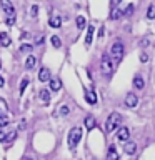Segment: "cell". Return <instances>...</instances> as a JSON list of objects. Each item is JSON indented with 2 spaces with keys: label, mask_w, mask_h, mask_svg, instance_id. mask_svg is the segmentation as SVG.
I'll return each instance as SVG.
<instances>
[{
  "label": "cell",
  "mask_w": 155,
  "mask_h": 160,
  "mask_svg": "<svg viewBox=\"0 0 155 160\" xmlns=\"http://www.w3.org/2000/svg\"><path fill=\"white\" fill-rule=\"evenodd\" d=\"M5 140H7V133H5L3 130L0 128V142H5Z\"/></svg>",
  "instance_id": "cell-30"
},
{
  "label": "cell",
  "mask_w": 155,
  "mask_h": 160,
  "mask_svg": "<svg viewBox=\"0 0 155 160\" xmlns=\"http://www.w3.org/2000/svg\"><path fill=\"white\" fill-rule=\"evenodd\" d=\"M2 108H5V100L0 98V110H2Z\"/></svg>",
  "instance_id": "cell-34"
},
{
  "label": "cell",
  "mask_w": 155,
  "mask_h": 160,
  "mask_svg": "<svg viewBox=\"0 0 155 160\" xmlns=\"http://www.w3.org/2000/svg\"><path fill=\"white\" fill-rule=\"evenodd\" d=\"M125 105H127L128 108H133V107H137V103H138V98H137V95L135 93H127V97H125Z\"/></svg>",
  "instance_id": "cell-6"
},
{
  "label": "cell",
  "mask_w": 155,
  "mask_h": 160,
  "mask_svg": "<svg viewBox=\"0 0 155 160\" xmlns=\"http://www.w3.org/2000/svg\"><path fill=\"white\" fill-rule=\"evenodd\" d=\"M130 137V130L127 127H122V128H118L117 130V138L118 140H122V142H127Z\"/></svg>",
  "instance_id": "cell-7"
},
{
  "label": "cell",
  "mask_w": 155,
  "mask_h": 160,
  "mask_svg": "<svg viewBox=\"0 0 155 160\" xmlns=\"http://www.w3.org/2000/svg\"><path fill=\"white\" fill-rule=\"evenodd\" d=\"M37 13H38V7H37V5H32V8H30V15H32V17H37Z\"/></svg>",
  "instance_id": "cell-28"
},
{
  "label": "cell",
  "mask_w": 155,
  "mask_h": 160,
  "mask_svg": "<svg viewBox=\"0 0 155 160\" xmlns=\"http://www.w3.org/2000/svg\"><path fill=\"white\" fill-rule=\"evenodd\" d=\"M35 63H37V58H35V55H28L27 60H25V67H27V68H33Z\"/></svg>",
  "instance_id": "cell-17"
},
{
  "label": "cell",
  "mask_w": 155,
  "mask_h": 160,
  "mask_svg": "<svg viewBox=\"0 0 155 160\" xmlns=\"http://www.w3.org/2000/svg\"><path fill=\"white\" fill-rule=\"evenodd\" d=\"M50 42H52V45L55 48H60L62 47V40H60V37H57V35H53L52 38H50Z\"/></svg>",
  "instance_id": "cell-23"
},
{
  "label": "cell",
  "mask_w": 155,
  "mask_h": 160,
  "mask_svg": "<svg viewBox=\"0 0 155 160\" xmlns=\"http://www.w3.org/2000/svg\"><path fill=\"white\" fill-rule=\"evenodd\" d=\"M147 18L148 20H153L155 18V2L148 5V8H147Z\"/></svg>",
  "instance_id": "cell-19"
},
{
  "label": "cell",
  "mask_w": 155,
  "mask_h": 160,
  "mask_svg": "<svg viewBox=\"0 0 155 160\" xmlns=\"http://www.w3.org/2000/svg\"><path fill=\"white\" fill-rule=\"evenodd\" d=\"M0 68H2V60H0Z\"/></svg>",
  "instance_id": "cell-38"
},
{
  "label": "cell",
  "mask_w": 155,
  "mask_h": 160,
  "mask_svg": "<svg viewBox=\"0 0 155 160\" xmlns=\"http://www.w3.org/2000/svg\"><path fill=\"white\" fill-rule=\"evenodd\" d=\"M27 85H28V77H23V78H22V82H20V87H18L20 93H23V92H25V88H27Z\"/></svg>",
  "instance_id": "cell-25"
},
{
  "label": "cell",
  "mask_w": 155,
  "mask_h": 160,
  "mask_svg": "<svg viewBox=\"0 0 155 160\" xmlns=\"http://www.w3.org/2000/svg\"><path fill=\"white\" fill-rule=\"evenodd\" d=\"M110 53H112V57L118 62V60L123 57V43L122 42H115L112 47H110Z\"/></svg>",
  "instance_id": "cell-4"
},
{
  "label": "cell",
  "mask_w": 155,
  "mask_h": 160,
  "mask_svg": "<svg viewBox=\"0 0 155 160\" xmlns=\"http://www.w3.org/2000/svg\"><path fill=\"white\" fill-rule=\"evenodd\" d=\"M93 32H95V27L93 25H88V30H87V33H85V45H87V47H90L93 42Z\"/></svg>",
  "instance_id": "cell-8"
},
{
  "label": "cell",
  "mask_w": 155,
  "mask_h": 160,
  "mask_svg": "<svg viewBox=\"0 0 155 160\" xmlns=\"http://www.w3.org/2000/svg\"><path fill=\"white\" fill-rule=\"evenodd\" d=\"M18 50H20V52H23V53H30L33 50V47H32V45H28V43H22Z\"/></svg>",
  "instance_id": "cell-24"
},
{
  "label": "cell",
  "mask_w": 155,
  "mask_h": 160,
  "mask_svg": "<svg viewBox=\"0 0 155 160\" xmlns=\"http://www.w3.org/2000/svg\"><path fill=\"white\" fill-rule=\"evenodd\" d=\"M68 112H70V108L67 107V105H62V107H60V113L62 115H68Z\"/></svg>",
  "instance_id": "cell-29"
},
{
  "label": "cell",
  "mask_w": 155,
  "mask_h": 160,
  "mask_svg": "<svg viewBox=\"0 0 155 160\" xmlns=\"http://www.w3.org/2000/svg\"><path fill=\"white\" fill-rule=\"evenodd\" d=\"M77 27H78V28H83V27H85V18L82 17V15H80V17H77Z\"/></svg>",
  "instance_id": "cell-26"
},
{
  "label": "cell",
  "mask_w": 155,
  "mask_h": 160,
  "mask_svg": "<svg viewBox=\"0 0 155 160\" xmlns=\"http://www.w3.org/2000/svg\"><path fill=\"white\" fill-rule=\"evenodd\" d=\"M48 25L52 28H60L62 27V18H60L58 15H52V17L48 18Z\"/></svg>",
  "instance_id": "cell-9"
},
{
  "label": "cell",
  "mask_w": 155,
  "mask_h": 160,
  "mask_svg": "<svg viewBox=\"0 0 155 160\" xmlns=\"http://www.w3.org/2000/svg\"><path fill=\"white\" fill-rule=\"evenodd\" d=\"M8 123H10V118H8V115H5V113H0V127H7Z\"/></svg>",
  "instance_id": "cell-22"
},
{
  "label": "cell",
  "mask_w": 155,
  "mask_h": 160,
  "mask_svg": "<svg viewBox=\"0 0 155 160\" xmlns=\"http://www.w3.org/2000/svg\"><path fill=\"white\" fill-rule=\"evenodd\" d=\"M38 97L40 98H42L43 100V102H50V93H48V90L47 88H42V90H40V93H38Z\"/></svg>",
  "instance_id": "cell-20"
},
{
  "label": "cell",
  "mask_w": 155,
  "mask_h": 160,
  "mask_svg": "<svg viewBox=\"0 0 155 160\" xmlns=\"http://www.w3.org/2000/svg\"><path fill=\"white\" fill-rule=\"evenodd\" d=\"M0 3H2V8L3 12L8 15V17H12V15H15V8H13V3L10 2V0H0Z\"/></svg>",
  "instance_id": "cell-5"
},
{
  "label": "cell",
  "mask_w": 155,
  "mask_h": 160,
  "mask_svg": "<svg viewBox=\"0 0 155 160\" xmlns=\"http://www.w3.org/2000/svg\"><path fill=\"white\" fill-rule=\"evenodd\" d=\"M50 88H52L53 92L60 90V88H62V80H60V78H52V80H50Z\"/></svg>",
  "instance_id": "cell-15"
},
{
  "label": "cell",
  "mask_w": 155,
  "mask_h": 160,
  "mask_svg": "<svg viewBox=\"0 0 155 160\" xmlns=\"http://www.w3.org/2000/svg\"><path fill=\"white\" fill-rule=\"evenodd\" d=\"M38 80H40V82H48V80H50V70H48L47 67L40 68V72H38Z\"/></svg>",
  "instance_id": "cell-10"
},
{
  "label": "cell",
  "mask_w": 155,
  "mask_h": 160,
  "mask_svg": "<svg viewBox=\"0 0 155 160\" xmlns=\"http://www.w3.org/2000/svg\"><path fill=\"white\" fill-rule=\"evenodd\" d=\"M103 33H105V30H103V27H102V28L98 30V35H100V37H103Z\"/></svg>",
  "instance_id": "cell-35"
},
{
  "label": "cell",
  "mask_w": 155,
  "mask_h": 160,
  "mask_svg": "<svg viewBox=\"0 0 155 160\" xmlns=\"http://www.w3.org/2000/svg\"><path fill=\"white\" fill-rule=\"evenodd\" d=\"M133 87L137 88V90H142L145 87V80L143 77H140V75H135V78H133Z\"/></svg>",
  "instance_id": "cell-14"
},
{
  "label": "cell",
  "mask_w": 155,
  "mask_h": 160,
  "mask_svg": "<svg viewBox=\"0 0 155 160\" xmlns=\"http://www.w3.org/2000/svg\"><path fill=\"white\" fill-rule=\"evenodd\" d=\"M107 160H118V152L115 148V145H110L107 152Z\"/></svg>",
  "instance_id": "cell-12"
},
{
  "label": "cell",
  "mask_w": 155,
  "mask_h": 160,
  "mask_svg": "<svg viewBox=\"0 0 155 160\" xmlns=\"http://www.w3.org/2000/svg\"><path fill=\"white\" fill-rule=\"evenodd\" d=\"M3 85H5V82H3V78L0 77V87H3Z\"/></svg>",
  "instance_id": "cell-37"
},
{
  "label": "cell",
  "mask_w": 155,
  "mask_h": 160,
  "mask_svg": "<svg viewBox=\"0 0 155 160\" xmlns=\"http://www.w3.org/2000/svg\"><path fill=\"white\" fill-rule=\"evenodd\" d=\"M12 40H10V35L7 32H0V45L2 47H10Z\"/></svg>",
  "instance_id": "cell-11"
},
{
  "label": "cell",
  "mask_w": 155,
  "mask_h": 160,
  "mask_svg": "<svg viewBox=\"0 0 155 160\" xmlns=\"http://www.w3.org/2000/svg\"><path fill=\"white\" fill-rule=\"evenodd\" d=\"M85 100H87L90 105H93L95 102H97V95H95V92H87L85 93Z\"/></svg>",
  "instance_id": "cell-18"
},
{
  "label": "cell",
  "mask_w": 155,
  "mask_h": 160,
  "mask_svg": "<svg viewBox=\"0 0 155 160\" xmlns=\"http://www.w3.org/2000/svg\"><path fill=\"white\" fill-rule=\"evenodd\" d=\"M120 2H122V0H112V5H118Z\"/></svg>",
  "instance_id": "cell-36"
},
{
  "label": "cell",
  "mask_w": 155,
  "mask_h": 160,
  "mask_svg": "<svg viewBox=\"0 0 155 160\" xmlns=\"http://www.w3.org/2000/svg\"><path fill=\"white\" fill-rule=\"evenodd\" d=\"M120 122H122V115H120L118 112H112L108 115V118H107L105 130H107V132H113V130L120 125Z\"/></svg>",
  "instance_id": "cell-2"
},
{
  "label": "cell",
  "mask_w": 155,
  "mask_h": 160,
  "mask_svg": "<svg viewBox=\"0 0 155 160\" xmlns=\"http://www.w3.org/2000/svg\"><path fill=\"white\" fill-rule=\"evenodd\" d=\"M140 60H142V62H147V60H148V55H147V53L140 55Z\"/></svg>",
  "instance_id": "cell-33"
},
{
  "label": "cell",
  "mask_w": 155,
  "mask_h": 160,
  "mask_svg": "<svg viewBox=\"0 0 155 160\" xmlns=\"http://www.w3.org/2000/svg\"><path fill=\"white\" fill-rule=\"evenodd\" d=\"M113 68L115 67H113L112 57H110V55H103L102 62H100V72H102V75H105V77H112Z\"/></svg>",
  "instance_id": "cell-1"
},
{
  "label": "cell",
  "mask_w": 155,
  "mask_h": 160,
  "mask_svg": "<svg viewBox=\"0 0 155 160\" xmlns=\"http://www.w3.org/2000/svg\"><path fill=\"white\" fill-rule=\"evenodd\" d=\"M80 138H82V128H80V127H73L72 130H70V133H68V147L75 148V147H77V143L80 142Z\"/></svg>",
  "instance_id": "cell-3"
},
{
  "label": "cell",
  "mask_w": 155,
  "mask_h": 160,
  "mask_svg": "<svg viewBox=\"0 0 155 160\" xmlns=\"http://www.w3.org/2000/svg\"><path fill=\"white\" fill-rule=\"evenodd\" d=\"M133 10H135V7H133L132 3H130L128 7H127V8L123 10V15H132V13H133Z\"/></svg>",
  "instance_id": "cell-27"
},
{
  "label": "cell",
  "mask_w": 155,
  "mask_h": 160,
  "mask_svg": "<svg viewBox=\"0 0 155 160\" xmlns=\"http://www.w3.org/2000/svg\"><path fill=\"white\" fill-rule=\"evenodd\" d=\"M122 15H123V10L115 8V10H112V13H110V18H112V20H118Z\"/></svg>",
  "instance_id": "cell-21"
},
{
  "label": "cell",
  "mask_w": 155,
  "mask_h": 160,
  "mask_svg": "<svg viewBox=\"0 0 155 160\" xmlns=\"http://www.w3.org/2000/svg\"><path fill=\"white\" fill-rule=\"evenodd\" d=\"M17 137V132H10V135H7V140H13Z\"/></svg>",
  "instance_id": "cell-32"
},
{
  "label": "cell",
  "mask_w": 155,
  "mask_h": 160,
  "mask_svg": "<svg viewBox=\"0 0 155 160\" xmlns=\"http://www.w3.org/2000/svg\"><path fill=\"white\" fill-rule=\"evenodd\" d=\"M83 123H85V128H87V130H92V128H95V125H97V122H95V117H92V115L85 117Z\"/></svg>",
  "instance_id": "cell-13"
},
{
  "label": "cell",
  "mask_w": 155,
  "mask_h": 160,
  "mask_svg": "<svg viewBox=\"0 0 155 160\" xmlns=\"http://www.w3.org/2000/svg\"><path fill=\"white\" fill-rule=\"evenodd\" d=\"M15 23V15H12V17H7V25H13Z\"/></svg>",
  "instance_id": "cell-31"
},
{
  "label": "cell",
  "mask_w": 155,
  "mask_h": 160,
  "mask_svg": "<svg viewBox=\"0 0 155 160\" xmlns=\"http://www.w3.org/2000/svg\"><path fill=\"white\" fill-rule=\"evenodd\" d=\"M135 152H137V145H135L133 142H128V143H125V153H128V155H133Z\"/></svg>",
  "instance_id": "cell-16"
}]
</instances>
